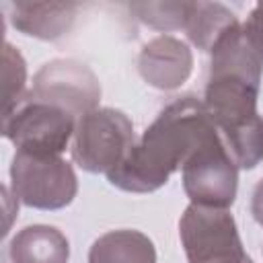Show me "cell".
I'll use <instances>...</instances> for the list:
<instances>
[{
    "label": "cell",
    "mask_w": 263,
    "mask_h": 263,
    "mask_svg": "<svg viewBox=\"0 0 263 263\" xmlns=\"http://www.w3.org/2000/svg\"><path fill=\"white\" fill-rule=\"evenodd\" d=\"M216 134L203 101L191 95L177 99L158 113L107 181L121 191L152 193Z\"/></svg>",
    "instance_id": "cell-1"
},
{
    "label": "cell",
    "mask_w": 263,
    "mask_h": 263,
    "mask_svg": "<svg viewBox=\"0 0 263 263\" xmlns=\"http://www.w3.org/2000/svg\"><path fill=\"white\" fill-rule=\"evenodd\" d=\"M259 84L240 76H210L203 105L238 168L263 162V119L257 113Z\"/></svg>",
    "instance_id": "cell-2"
},
{
    "label": "cell",
    "mask_w": 263,
    "mask_h": 263,
    "mask_svg": "<svg viewBox=\"0 0 263 263\" xmlns=\"http://www.w3.org/2000/svg\"><path fill=\"white\" fill-rule=\"evenodd\" d=\"M136 146L132 119L117 109L99 107L76 121L72 158L86 173L109 175Z\"/></svg>",
    "instance_id": "cell-3"
},
{
    "label": "cell",
    "mask_w": 263,
    "mask_h": 263,
    "mask_svg": "<svg viewBox=\"0 0 263 263\" xmlns=\"http://www.w3.org/2000/svg\"><path fill=\"white\" fill-rule=\"evenodd\" d=\"M76 121L74 115L60 107L27 97L21 107L2 117V134L16 146V152L62 156L74 138Z\"/></svg>",
    "instance_id": "cell-4"
},
{
    "label": "cell",
    "mask_w": 263,
    "mask_h": 263,
    "mask_svg": "<svg viewBox=\"0 0 263 263\" xmlns=\"http://www.w3.org/2000/svg\"><path fill=\"white\" fill-rule=\"evenodd\" d=\"M10 183L14 197L37 210H62L78 193L76 173L62 156L16 152L10 162Z\"/></svg>",
    "instance_id": "cell-5"
},
{
    "label": "cell",
    "mask_w": 263,
    "mask_h": 263,
    "mask_svg": "<svg viewBox=\"0 0 263 263\" xmlns=\"http://www.w3.org/2000/svg\"><path fill=\"white\" fill-rule=\"evenodd\" d=\"M179 236L189 263H224L247 255L228 210L189 203L179 220Z\"/></svg>",
    "instance_id": "cell-6"
},
{
    "label": "cell",
    "mask_w": 263,
    "mask_h": 263,
    "mask_svg": "<svg viewBox=\"0 0 263 263\" xmlns=\"http://www.w3.org/2000/svg\"><path fill=\"white\" fill-rule=\"evenodd\" d=\"M183 189L191 203L228 210L236 199L238 166L230 158L220 134L210 138L181 168Z\"/></svg>",
    "instance_id": "cell-7"
},
{
    "label": "cell",
    "mask_w": 263,
    "mask_h": 263,
    "mask_svg": "<svg viewBox=\"0 0 263 263\" xmlns=\"http://www.w3.org/2000/svg\"><path fill=\"white\" fill-rule=\"evenodd\" d=\"M33 101L55 105L76 119L99 109L101 84L95 72L76 60H51L33 76L27 95Z\"/></svg>",
    "instance_id": "cell-8"
},
{
    "label": "cell",
    "mask_w": 263,
    "mask_h": 263,
    "mask_svg": "<svg viewBox=\"0 0 263 263\" xmlns=\"http://www.w3.org/2000/svg\"><path fill=\"white\" fill-rule=\"evenodd\" d=\"M138 70L150 86L158 90H175L191 76L193 53L185 41L173 35H160L142 47Z\"/></svg>",
    "instance_id": "cell-9"
},
{
    "label": "cell",
    "mask_w": 263,
    "mask_h": 263,
    "mask_svg": "<svg viewBox=\"0 0 263 263\" xmlns=\"http://www.w3.org/2000/svg\"><path fill=\"white\" fill-rule=\"evenodd\" d=\"M6 8L16 31L43 41H53L68 33L78 12L76 2H12Z\"/></svg>",
    "instance_id": "cell-10"
},
{
    "label": "cell",
    "mask_w": 263,
    "mask_h": 263,
    "mask_svg": "<svg viewBox=\"0 0 263 263\" xmlns=\"http://www.w3.org/2000/svg\"><path fill=\"white\" fill-rule=\"evenodd\" d=\"M8 255L12 263H68L70 242L58 228L33 224L12 236Z\"/></svg>",
    "instance_id": "cell-11"
},
{
    "label": "cell",
    "mask_w": 263,
    "mask_h": 263,
    "mask_svg": "<svg viewBox=\"0 0 263 263\" xmlns=\"http://www.w3.org/2000/svg\"><path fill=\"white\" fill-rule=\"evenodd\" d=\"M88 263H156V249L140 230H111L92 242Z\"/></svg>",
    "instance_id": "cell-12"
},
{
    "label": "cell",
    "mask_w": 263,
    "mask_h": 263,
    "mask_svg": "<svg viewBox=\"0 0 263 263\" xmlns=\"http://www.w3.org/2000/svg\"><path fill=\"white\" fill-rule=\"evenodd\" d=\"M236 23H238L236 14L230 8H226L224 4L191 2L185 33L197 49L210 53L214 49V45L220 41V37Z\"/></svg>",
    "instance_id": "cell-13"
},
{
    "label": "cell",
    "mask_w": 263,
    "mask_h": 263,
    "mask_svg": "<svg viewBox=\"0 0 263 263\" xmlns=\"http://www.w3.org/2000/svg\"><path fill=\"white\" fill-rule=\"evenodd\" d=\"M129 10L148 27L156 31H185L187 16L191 10V2H132Z\"/></svg>",
    "instance_id": "cell-14"
},
{
    "label": "cell",
    "mask_w": 263,
    "mask_h": 263,
    "mask_svg": "<svg viewBox=\"0 0 263 263\" xmlns=\"http://www.w3.org/2000/svg\"><path fill=\"white\" fill-rule=\"evenodd\" d=\"M2 78H4V111L2 117L10 115L27 99V64L16 47L4 43L2 49Z\"/></svg>",
    "instance_id": "cell-15"
},
{
    "label": "cell",
    "mask_w": 263,
    "mask_h": 263,
    "mask_svg": "<svg viewBox=\"0 0 263 263\" xmlns=\"http://www.w3.org/2000/svg\"><path fill=\"white\" fill-rule=\"evenodd\" d=\"M242 31H245V37L249 39V43L263 55V2H259L251 10L247 21L242 23Z\"/></svg>",
    "instance_id": "cell-16"
},
{
    "label": "cell",
    "mask_w": 263,
    "mask_h": 263,
    "mask_svg": "<svg viewBox=\"0 0 263 263\" xmlns=\"http://www.w3.org/2000/svg\"><path fill=\"white\" fill-rule=\"evenodd\" d=\"M251 214H253V218L263 226V179L257 183V187H255V191H253Z\"/></svg>",
    "instance_id": "cell-17"
},
{
    "label": "cell",
    "mask_w": 263,
    "mask_h": 263,
    "mask_svg": "<svg viewBox=\"0 0 263 263\" xmlns=\"http://www.w3.org/2000/svg\"><path fill=\"white\" fill-rule=\"evenodd\" d=\"M224 263H253V259H251L249 255H245V257H240V259H232V261H224Z\"/></svg>",
    "instance_id": "cell-18"
}]
</instances>
